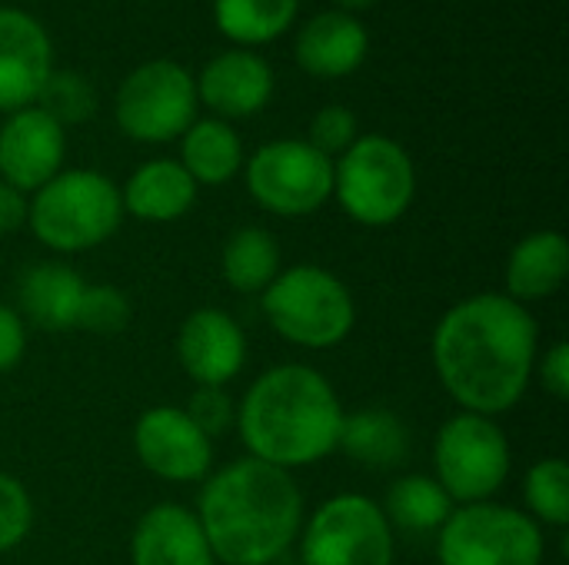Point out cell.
Instances as JSON below:
<instances>
[{
    "instance_id": "1",
    "label": "cell",
    "mask_w": 569,
    "mask_h": 565,
    "mask_svg": "<svg viewBox=\"0 0 569 565\" xmlns=\"http://www.w3.org/2000/svg\"><path fill=\"white\" fill-rule=\"evenodd\" d=\"M540 330L507 293H473L453 303L430 340L433 370L450 400L480 416L510 413L537 370Z\"/></svg>"
},
{
    "instance_id": "2",
    "label": "cell",
    "mask_w": 569,
    "mask_h": 565,
    "mask_svg": "<svg viewBox=\"0 0 569 565\" xmlns=\"http://www.w3.org/2000/svg\"><path fill=\"white\" fill-rule=\"evenodd\" d=\"M193 513L217 563L273 565L300 539L303 493L293 473L243 456L203 480Z\"/></svg>"
},
{
    "instance_id": "3",
    "label": "cell",
    "mask_w": 569,
    "mask_h": 565,
    "mask_svg": "<svg viewBox=\"0 0 569 565\" xmlns=\"http://www.w3.org/2000/svg\"><path fill=\"white\" fill-rule=\"evenodd\" d=\"M340 426L343 406L330 380L307 363H280L247 386L233 430L253 460L293 473L323 463Z\"/></svg>"
},
{
    "instance_id": "4",
    "label": "cell",
    "mask_w": 569,
    "mask_h": 565,
    "mask_svg": "<svg viewBox=\"0 0 569 565\" xmlns=\"http://www.w3.org/2000/svg\"><path fill=\"white\" fill-rule=\"evenodd\" d=\"M123 223L120 186L97 170H60L27 206V226L53 253H83L107 243Z\"/></svg>"
},
{
    "instance_id": "5",
    "label": "cell",
    "mask_w": 569,
    "mask_h": 565,
    "mask_svg": "<svg viewBox=\"0 0 569 565\" xmlns=\"http://www.w3.org/2000/svg\"><path fill=\"white\" fill-rule=\"evenodd\" d=\"M260 310L270 330L300 350H333L357 323L353 293L340 276L317 263L280 270L260 293Z\"/></svg>"
},
{
    "instance_id": "6",
    "label": "cell",
    "mask_w": 569,
    "mask_h": 565,
    "mask_svg": "<svg viewBox=\"0 0 569 565\" xmlns=\"http://www.w3.org/2000/svg\"><path fill=\"white\" fill-rule=\"evenodd\" d=\"M333 196L353 223L393 226L417 196V167L393 137H357L333 163Z\"/></svg>"
},
{
    "instance_id": "7",
    "label": "cell",
    "mask_w": 569,
    "mask_h": 565,
    "mask_svg": "<svg viewBox=\"0 0 569 565\" xmlns=\"http://www.w3.org/2000/svg\"><path fill=\"white\" fill-rule=\"evenodd\" d=\"M513 470L510 440L493 416L460 410L433 440V480L453 500V506L493 500Z\"/></svg>"
},
{
    "instance_id": "8",
    "label": "cell",
    "mask_w": 569,
    "mask_h": 565,
    "mask_svg": "<svg viewBox=\"0 0 569 565\" xmlns=\"http://www.w3.org/2000/svg\"><path fill=\"white\" fill-rule=\"evenodd\" d=\"M543 526L493 500L457 506L437 533L440 565H543Z\"/></svg>"
},
{
    "instance_id": "9",
    "label": "cell",
    "mask_w": 569,
    "mask_h": 565,
    "mask_svg": "<svg viewBox=\"0 0 569 565\" xmlns=\"http://www.w3.org/2000/svg\"><path fill=\"white\" fill-rule=\"evenodd\" d=\"M300 565H393V529L377 500L337 493L300 529Z\"/></svg>"
},
{
    "instance_id": "10",
    "label": "cell",
    "mask_w": 569,
    "mask_h": 565,
    "mask_svg": "<svg viewBox=\"0 0 569 565\" xmlns=\"http://www.w3.org/2000/svg\"><path fill=\"white\" fill-rule=\"evenodd\" d=\"M197 80L177 60H147L117 90V127L137 143H170L197 120Z\"/></svg>"
},
{
    "instance_id": "11",
    "label": "cell",
    "mask_w": 569,
    "mask_h": 565,
    "mask_svg": "<svg viewBox=\"0 0 569 565\" xmlns=\"http://www.w3.org/2000/svg\"><path fill=\"white\" fill-rule=\"evenodd\" d=\"M247 190L273 216H310L333 196V160L293 137L263 143L247 163Z\"/></svg>"
},
{
    "instance_id": "12",
    "label": "cell",
    "mask_w": 569,
    "mask_h": 565,
    "mask_svg": "<svg viewBox=\"0 0 569 565\" xmlns=\"http://www.w3.org/2000/svg\"><path fill=\"white\" fill-rule=\"evenodd\" d=\"M133 453L163 483H203L213 470V440L183 406H150L140 413L133 423Z\"/></svg>"
},
{
    "instance_id": "13",
    "label": "cell",
    "mask_w": 569,
    "mask_h": 565,
    "mask_svg": "<svg viewBox=\"0 0 569 565\" xmlns=\"http://www.w3.org/2000/svg\"><path fill=\"white\" fill-rule=\"evenodd\" d=\"M67 137L63 127L37 103L7 113L0 127V180L20 193L40 190L63 170Z\"/></svg>"
},
{
    "instance_id": "14",
    "label": "cell",
    "mask_w": 569,
    "mask_h": 565,
    "mask_svg": "<svg viewBox=\"0 0 569 565\" xmlns=\"http://www.w3.org/2000/svg\"><path fill=\"white\" fill-rule=\"evenodd\" d=\"M53 70V47L40 20L20 7H0V113L33 107Z\"/></svg>"
},
{
    "instance_id": "15",
    "label": "cell",
    "mask_w": 569,
    "mask_h": 565,
    "mask_svg": "<svg viewBox=\"0 0 569 565\" xmlns=\"http://www.w3.org/2000/svg\"><path fill=\"white\" fill-rule=\"evenodd\" d=\"M177 360L193 386H227L247 363V333L217 306L193 310L180 323Z\"/></svg>"
},
{
    "instance_id": "16",
    "label": "cell",
    "mask_w": 569,
    "mask_h": 565,
    "mask_svg": "<svg viewBox=\"0 0 569 565\" xmlns=\"http://www.w3.org/2000/svg\"><path fill=\"white\" fill-rule=\"evenodd\" d=\"M273 70L270 63L247 50L233 47L217 53L197 77V100L207 103L217 120H243L260 113L273 97Z\"/></svg>"
},
{
    "instance_id": "17",
    "label": "cell",
    "mask_w": 569,
    "mask_h": 565,
    "mask_svg": "<svg viewBox=\"0 0 569 565\" xmlns=\"http://www.w3.org/2000/svg\"><path fill=\"white\" fill-rule=\"evenodd\" d=\"M130 565H217V559L193 509L157 503L133 526Z\"/></svg>"
},
{
    "instance_id": "18",
    "label": "cell",
    "mask_w": 569,
    "mask_h": 565,
    "mask_svg": "<svg viewBox=\"0 0 569 565\" xmlns=\"http://www.w3.org/2000/svg\"><path fill=\"white\" fill-rule=\"evenodd\" d=\"M370 50L367 27L343 10H323L303 23L293 43L297 63L320 80H340L363 67Z\"/></svg>"
},
{
    "instance_id": "19",
    "label": "cell",
    "mask_w": 569,
    "mask_h": 565,
    "mask_svg": "<svg viewBox=\"0 0 569 565\" xmlns=\"http://www.w3.org/2000/svg\"><path fill=\"white\" fill-rule=\"evenodd\" d=\"M87 280L63 260L30 263L17 280V313L43 333L77 330Z\"/></svg>"
},
{
    "instance_id": "20",
    "label": "cell",
    "mask_w": 569,
    "mask_h": 565,
    "mask_svg": "<svg viewBox=\"0 0 569 565\" xmlns=\"http://www.w3.org/2000/svg\"><path fill=\"white\" fill-rule=\"evenodd\" d=\"M569 276V240L560 230H537L523 236L507 256V296L530 306L563 290Z\"/></svg>"
},
{
    "instance_id": "21",
    "label": "cell",
    "mask_w": 569,
    "mask_h": 565,
    "mask_svg": "<svg viewBox=\"0 0 569 565\" xmlns=\"http://www.w3.org/2000/svg\"><path fill=\"white\" fill-rule=\"evenodd\" d=\"M123 213L143 223H173L187 216L197 203V183L180 167V160H147L120 186Z\"/></svg>"
},
{
    "instance_id": "22",
    "label": "cell",
    "mask_w": 569,
    "mask_h": 565,
    "mask_svg": "<svg viewBox=\"0 0 569 565\" xmlns=\"http://www.w3.org/2000/svg\"><path fill=\"white\" fill-rule=\"evenodd\" d=\"M337 450L367 470H397L410 453V426L387 406L343 413Z\"/></svg>"
},
{
    "instance_id": "23",
    "label": "cell",
    "mask_w": 569,
    "mask_h": 565,
    "mask_svg": "<svg viewBox=\"0 0 569 565\" xmlns=\"http://www.w3.org/2000/svg\"><path fill=\"white\" fill-rule=\"evenodd\" d=\"M180 167L193 176L197 186L230 183L243 170V143L227 120H193L180 137Z\"/></svg>"
},
{
    "instance_id": "24",
    "label": "cell",
    "mask_w": 569,
    "mask_h": 565,
    "mask_svg": "<svg viewBox=\"0 0 569 565\" xmlns=\"http://www.w3.org/2000/svg\"><path fill=\"white\" fill-rule=\"evenodd\" d=\"M280 273L277 236L263 226H240L230 233L220 253V276L233 293H263Z\"/></svg>"
},
{
    "instance_id": "25",
    "label": "cell",
    "mask_w": 569,
    "mask_h": 565,
    "mask_svg": "<svg viewBox=\"0 0 569 565\" xmlns=\"http://www.w3.org/2000/svg\"><path fill=\"white\" fill-rule=\"evenodd\" d=\"M380 509H383L393 533L400 529V533L420 536V533H440V526L450 519V513L457 506L433 476L410 473V476H400L390 483Z\"/></svg>"
},
{
    "instance_id": "26",
    "label": "cell",
    "mask_w": 569,
    "mask_h": 565,
    "mask_svg": "<svg viewBox=\"0 0 569 565\" xmlns=\"http://www.w3.org/2000/svg\"><path fill=\"white\" fill-rule=\"evenodd\" d=\"M297 7L300 0H213V23L227 40L250 50L283 37L297 17Z\"/></svg>"
},
{
    "instance_id": "27",
    "label": "cell",
    "mask_w": 569,
    "mask_h": 565,
    "mask_svg": "<svg viewBox=\"0 0 569 565\" xmlns=\"http://www.w3.org/2000/svg\"><path fill=\"white\" fill-rule=\"evenodd\" d=\"M523 503L527 516L537 526L567 529L569 526V466L567 460L550 456L527 470L523 476Z\"/></svg>"
},
{
    "instance_id": "28",
    "label": "cell",
    "mask_w": 569,
    "mask_h": 565,
    "mask_svg": "<svg viewBox=\"0 0 569 565\" xmlns=\"http://www.w3.org/2000/svg\"><path fill=\"white\" fill-rule=\"evenodd\" d=\"M37 107L47 117H53L60 127H73V123H83L93 117L97 90L77 70H50V77L43 80V90L37 97Z\"/></svg>"
},
{
    "instance_id": "29",
    "label": "cell",
    "mask_w": 569,
    "mask_h": 565,
    "mask_svg": "<svg viewBox=\"0 0 569 565\" xmlns=\"http://www.w3.org/2000/svg\"><path fill=\"white\" fill-rule=\"evenodd\" d=\"M130 323V300L123 290L110 286V283H87L83 303H80V316H77V330L87 333H120Z\"/></svg>"
},
{
    "instance_id": "30",
    "label": "cell",
    "mask_w": 569,
    "mask_h": 565,
    "mask_svg": "<svg viewBox=\"0 0 569 565\" xmlns=\"http://www.w3.org/2000/svg\"><path fill=\"white\" fill-rule=\"evenodd\" d=\"M33 529V500L27 493V486L10 476L0 473V553L17 549Z\"/></svg>"
},
{
    "instance_id": "31",
    "label": "cell",
    "mask_w": 569,
    "mask_h": 565,
    "mask_svg": "<svg viewBox=\"0 0 569 565\" xmlns=\"http://www.w3.org/2000/svg\"><path fill=\"white\" fill-rule=\"evenodd\" d=\"M360 137L357 130V113L350 107H340V103H330V107H320L310 120V137L307 143L313 150H320L323 157H340L353 147V140Z\"/></svg>"
},
{
    "instance_id": "32",
    "label": "cell",
    "mask_w": 569,
    "mask_h": 565,
    "mask_svg": "<svg viewBox=\"0 0 569 565\" xmlns=\"http://www.w3.org/2000/svg\"><path fill=\"white\" fill-rule=\"evenodd\" d=\"M183 413L210 436H223L237 426V403L223 386H197L183 406Z\"/></svg>"
},
{
    "instance_id": "33",
    "label": "cell",
    "mask_w": 569,
    "mask_h": 565,
    "mask_svg": "<svg viewBox=\"0 0 569 565\" xmlns=\"http://www.w3.org/2000/svg\"><path fill=\"white\" fill-rule=\"evenodd\" d=\"M27 353V323L7 303H0V373H10Z\"/></svg>"
},
{
    "instance_id": "34",
    "label": "cell",
    "mask_w": 569,
    "mask_h": 565,
    "mask_svg": "<svg viewBox=\"0 0 569 565\" xmlns=\"http://www.w3.org/2000/svg\"><path fill=\"white\" fill-rule=\"evenodd\" d=\"M533 373H540V383H543V390L553 396V400H569V343L567 340H557L547 353H543V360L537 363V370Z\"/></svg>"
},
{
    "instance_id": "35",
    "label": "cell",
    "mask_w": 569,
    "mask_h": 565,
    "mask_svg": "<svg viewBox=\"0 0 569 565\" xmlns=\"http://www.w3.org/2000/svg\"><path fill=\"white\" fill-rule=\"evenodd\" d=\"M27 206H30L27 193H20V190H13L10 183L0 180V236L27 226Z\"/></svg>"
},
{
    "instance_id": "36",
    "label": "cell",
    "mask_w": 569,
    "mask_h": 565,
    "mask_svg": "<svg viewBox=\"0 0 569 565\" xmlns=\"http://www.w3.org/2000/svg\"><path fill=\"white\" fill-rule=\"evenodd\" d=\"M343 13H360V10H367V7H373L377 0H333Z\"/></svg>"
}]
</instances>
